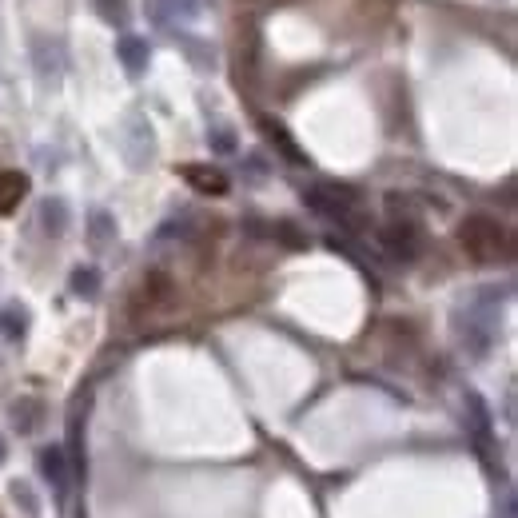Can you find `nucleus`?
Masks as SVG:
<instances>
[{
    "label": "nucleus",
    "instance_id": "nucleus-11",
    "mask_svg": "<svg viewBox=\"0 0 518 518\" xmlns=\"http://www.w3.org/2000/svg\"><path fill=\"white\" fill-rule=\"evenodd\" d=\"M24 323H28V319H24V311H20V307H8V311L0 315V327H4V335H8V339L24 335Z\"/></svg>",
    "mask_w": 518,
    "mask_h": 518
},
{
    "label": "nucleus",
    "instance_id": "nucleus-8",
    "mask_svg": "<svg viewBox=\"0 0 518 518\" xmlns=\"http://www.w3.org/2000/svg\"><path fill=\"white\" fill-rule=\"evenodd\" d=\"M96 12L108 20V24H124L128 20V0H92Z\"/></svg>",
    "mask_w": 518,
    "mask_h": 518
},
{
    "label": "nucleus",
    "instance_id": "nucleus-5",
    "mask_svg": "<svg viewBox=\"0 0 518 518\" xmlns=\"http://www.w3.org/2000/svg\"><path fill=\"white\" fill-rule=\"evenodd\" d=\"M24 196H28V176L4 168V172H0V216L16 212V204H20Z\"/></svg>",
    "mask_w": 518,
    "mask_h": 518
},
{
    "label": "nucleus",
    "instance_id": "nucleus-12",
    "mask_svg": "<svg viewBox=\"0 0 518 518\" xmlns=\"http://www.w3.org/2000/svg\"><path fill=\"white\" fill-rule=\"evenodd\" d=\"M72 291H76V295H96V291H100L96 271H84V267H80V271L72 275Z\"/></svg>",
    "mask_w": 518,
    "mask_h": 518
},
{
    "label": "nucleus",
    "instance_id": "nucleus-15",
    "mask_svg": "<svg viewBox=\"0 0 518 518\" xmlns=\"http://www.w3.org/2000/svg\"><path fill=\"white\" fill-rule=\"evenodd\" d=\"M0 459H4V447H0Z\"/></svg>",
    "mask_w": 518,
    "mask_h": 518
},
{
    "label": "nucleus",
    "instance_id": "nucleus-9",
    "mask_svg": "<svg viewBox=\"0 0 518 518\" xmlns=\"http://www.w3.org/2000/svg\"><path fill=\"white\" fill-rule=\"evenodd\" d=\"M40 216H44V228H48L52 236H60V232H64V224H68V220H64V204H60V200H48Z\"/></svg>",
    "mask_w": 518,
    "mask_h": 518
},
{
    "label": "nucleus",
    "instance_id": "nucleus-4",
    "mask_svg": "<svg viewBox=\"0 0 518 518\" xmlns=\"http://www.w3.org/2000/svg\"><path fill=\"white\" fill-rule=\"evenodd\" d=\"M184 180H188L196 192H204V196H224V192H228V176L216 172V168H208V164H188V168H184Z\"/></svg>",
    "mask_w": 518,
    "mask_h": 518
},
{
    "label": "nucleus",
    "instance_id": "nucleus-14",
    "mask_svg": "<svg viewBox=\"0 0 518 518\" xmlns=\"http://www.w3.org/2000/svg\"><path fill=\"white\" fill-rule=\"evenodd\" d=\"M216 148H220V152H232V148H236V144H232V132H228V128H220V132H216Z\"/></svg>",
    "mask_w": 518,
    "mask_h": 518
},
{
    "label": "nucleus",
    "instance_id": "nucleus-2",
    "mask_svg": "<svg viewBox=\"0 0 518 518\" xmlns=\"http://www.w3.org/2000/svg\"><path fill=\"white\" fill-rule=\"evenodd\" d=\"M379 240H383V248H387L395 259L419 256V228H415V224H391Z\"/></svg>",
    "mask_w": 518,
    "mask_h": 518
},
{
    "label": "nucleus",
    "instance_id": "nucleus-6",
    "mask_svg": "<svg viewBox=\"0 0 518 518\" xmlns=\"http://www.w3.org/2000/svg\"><path fill=\"white\" fill-rule=\"evenodd\" d=\"M116 56H120V64H124L132 76H140V72L148 68V44H144L140 36H124V40L116 44Z\"/></svg>",
    "mask_w": 518,
    "mask_h": 518
},
{
    "label": "nucleus",
    "instance_id": "nucleus-7",
    "mask_svg": "<svg viewBox=\"0 0 518 518\" xmlns=\"http://www.w3.org/2000/svg\"><path fill=\"white\" fill-rule=\"evenodd\" d=\"M263 132L271 136V144H279V148H283V156H287V160H303V152H299V148L291 144V136H287V132H283L279 124H271V120H263Z\"/></svg>",
    "mask_w": 518,
    "mask_h": 518
},
{
    "label": "nucleus",
    "instance_id": "nucleus-1",
    "mask_svg": "<svg viewBox=\"0 0 518 518\" xmlns=\"http://www.w3.org/2000/svg\"><path fill=\"white\" fill-rule=\"evenodd\" d=\"M459 240L471 252V259H479V263H499V259L511 256V240L499 228V220H491V216H471L459 228Z\"/></svg>",
    "mask_w": 518,
    "mask_h": 518
},
{
    "label": "nucleus",
    "instance_id": "nucleus-3",
    "mask_svg": "<svg viewBox=\"0 0 518 518\" xmlns=\"http://www.w3.org/2000/svg\"><path fill=\"white\" fill-rule=\"evenodd\" d=\"M172 279L164 275V271H148L144 275V287H140V295H136V307H148V311H156V307H164L168 299H172Z\"/></svg>",
    "mask_w": 518,
    "mask_h": 518
},
{
    "label": "nucleus",
    "instance_id": "nucleus-13",
    "mask_svg": "<svg viewBox=\"0 0 518 518\" xmlns=\"http://www.w3.org/2000/svg\"><path fill=\"white\" fill-rule=\"evenodd\" d=\"M160 8L164 12H176V16H196L200 0H160Z\"/></svg>",
    "mask_w": 518,
    "mask_h": 518
},
{
    "label": "nucleus",
    "instance_id": "nucleus-10",
    "mask_svg": "<svg viewBox=\"0 0 518 518\" xmlns=\"http://www.w3.org/2000/svg\"><path fill=\"white\" fill-rule=\"evenodd\" d=\"M40 463H44V475L64 491V459H60V451H44Z\"/></svg>",
    "mask_w": 518,
    "mask_h": 518
}]
</instances>
